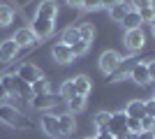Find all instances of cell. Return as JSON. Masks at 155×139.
I'll return each instance as SVG.
<instances>
[{
  "label": "cell",
  "instance_id": "6da1fadb",
  "mask_svg": "<svg viewBox=\"0 0 155 139\" xmlns=\"http://www.w3.org/2000/svg\"><path fill=\"white\" fill-rule=\"evenodd\" d=\"M0 123H5L9 127H16V130H32V121L28 116L19 111V109H14L9 104H0Z\"/></svg>",
  "mask_w": 155,
  "mask_h": 139
},
{
  "label": "cell",
  "instance_id": "7a4b0ae2",
  "mask_svg": "<svg viewBox=\"0 0 155 139\" xmlns=\"http://www.w3.org/2000/svg\"><path fill=\"white\" fill-rule=\"evenodd\" d=\"M30 30H32V35H35L37 40H46V37H51V35H53L56 23L49 21V19H39V16H35L32 23H30Z\"/></svg>",
  "mask_w": 155,
  "mask_h": 139
},
{
  "label": "cell",
  "instance_id": "3957f363",
  "mask_svg": "<svg viewBox=\"0 0 155 139\" xmlns=\"http://www.w3.org/2000/svg\"><path fill=\"white\" fill-rule=\"evenodd\" d=\"M109 132L114 134L116 139H120V137L127 134V116H125V111L111 114V118H109Z\"/></svg>",
  "mask_w": 155,
  "mask_h": 139
},
{
  "label": "cell",
  "instance_id": "277c9868",
  "mask_svg": "<svg viewBox=\"0 0 155 139\" xmlns=\"http://www.w3.org/2000/svg\"><path fill=\"white\" fill-rule=\"evenodd\" d=\"M14 74H16L21 81H26L28 86H32L37 79H42V77H44V74H42V70H39L37 65H32V63H23V65H21Z\"/></svg>",
  "mask_w": 155,
  "mask_h": 139
},
{
  "label": "cell",
  "instance_id": "5b68a950",
  "mask_svg": "<svg viewBox=\"0 0 155 139\" xmlns=\"http://www.w3.org/2000/svg\"><path fill=\"white\" fill-rule=\"evenodd\" d=\"M120 60H123V56L118 51H104L102 56H100V70L109 77L111 72H116V67L120 65Z\"/></svg>",
  "mask_w": 155,
  "mask_h": 139
},
{
  "label": "cell",
  "instance_id": "8992f818",
  "mask_svg": "<svg viewBox=\"0 0 155 139\" xmlns=\"http://www.w3.org/2000/svg\"><path fill=\"white\" fill-rule=\"evenodd\" d=\"M39 125H42V130H44L49 137H53V139H63V130H60L58 116H53V114H44V116L39 118Z\"/></svg>",
  "mask_w": 155,
  "mask_h": 139
},
{
  "label": "cell",
  "instance_id": "52a82bcc",
  "mask_svg": "<svg viewBox=\"0 0 155 139\" xmlns=\"http://www.w3.org/2000/svg\"><path fill=\"white\" fill-rule=\"evenodd\" d=\"M143 33H141V28L139 30H125V37H123V44L127 46V51L130 53H137V51H141L143 49Z\"/></svg>",
  "mask_w": 155,
  "mask_h": 139
},
{
  "label": "cell",
  "instance_id": "ba28073f",
  "mask_svg": "<svg viewBox=\"0 0 155 139\" xmlns=\"http://www.w3.org/2000/svg\"><path fill=\"white\" fill-rule=\"evenodd\" d=\"M134 65H137L134 58H123V60H120V65L116 67V72L109 74V81H123V79H127L130 74H132V70H134Z\"/></svg>",
  "mask_w": 155,
  "mask_h": 139
},
{
  "label": "cell",
  "instance_id": "9c48e42d",
  "mask_svg": "<svg viewBox=\"0 0 155 139\" xmlns=\"http://www.w3.org/2000/svg\"><path fill=\"white\" fill-rule=\"evenodd\" d=\"M130 79L134 81V84H139V86H148L150 84L148 63H146V60H137V65H134V70H132V74H130Z\"/></svg>",
  "mask_w": 155,
  "mask_h": 139
},
{
  "label": "cell",
  "instance_id": "30bf717a",
  "mask_svg": "<svg viewBox=\"0 0 155 139\" xmlns=\"http://www.w3.org/2000/svg\"><path fill=\"white\" fill-rule=\"evenodd\" d=\"M56 102H58V98L51 95V93L32 95V98H30V107H32V109H37V111H46V109H51V107H56Z\"/></svg>",
  "mask_w": 155,
  "mask_h": 139
},
{
  "label": "cell",
  "instance_id": "8fae6325",
  "mask_svg": "<svg viewBox=\"0 0 155 139\" xmlns=\"http://www.w3.org/2000/svg\"><path fill=\"white\" fill-rule=\"evenodd\" d=\"M51 56L56 63H60V65H67V63H72L74 60V53H72V46L63 44V42H58V44L51 49Z\"/></svg>",
  "mask_w": 155,
  "mask_h": 139
},
{
  "label": "cell",
  "instance_id": "7c38bea8",
  "mask_svg": "<svg viewBox=\"0 0 155 139\" xmlns=\"http://www.w3.org/2000/svg\"><path fill=\"white\" fill-rule=\"evenodd\" d=\"M35 16L56 21V16H58V5H56V0H42L37 5V14H35Z\"/></svg>",
  "mask_w": 155,
  "mask_h": 139
},
{
  "label": "cell",
  "instance_id": "4fadbf2b",
  "mask_svg": "<svg viewBox=\"0 0 155 139\" xmlns=\"http://www.w3.org/2000/svg\"><path fill=\"white\" fill-rule=\"evenodd\" d=\"M19 53V44L9 37V40H2L0 42V63H9V60L16 58Z\"/></svg>",
  "mask_w": 155,
  "mask_h": 139
},
{
  "label": "cell",
  "instance_id": "5bb4252c",
  "mask_svg": "<svg viewBox=\"0 0 155 139\" xmlns=\"http://www.w3.org/2000/svg\"><path fill=\"white\" fill-rule=\"evenodd\" d=\"M12 40L19 44V49H26V46H32V44H35V42H37V37L32 35L30 28H19V30L14 33Z\"/></svg>",
  "mask_w": 155,
  "mask_h": 139
},
{
  "label": "cell",
  "instance_id": "9a60e30c",
  "mask_svg": "<svg viewBox=\"0 0 155 139\" xmlns=\"http://www.w3.org/2000/svg\"><path fill=\"white\" fill-rule=\"evenodd\" d=\"M125 116H127V118L141 121L143 116H146V104H143V100H132V102H127V107H125Z\"/></svg>",
  "mask_w": 155,
  "mask_h": 139
},
{
  "label": "cell",
  "instance_id": "2e32d148",
  "mask_svg": "<svg viewBox=\"0 0 155 139\" xmlns=\"http://www.w3.org/2000/svg\"><path fill=\"white\" fill-rule=\"evenodd\" d=\"M72 84H74V91H77V95H84V98L91 93V88H93L91 79H88L86 74H77V77H72Z\"/></svg>",
  "mask_w": 155,
  "mask_h": 139
},
{
  "label": "cell",
  "instance_id": "e0dca14e",
  "mask_svg": "<svg viewBox=\"0 0 155 139\" xmlns=\"http://www.w3.org/2000/svg\"><path fill=\"white\" fill-rule=\"evenodd\" d=\"M120 23L125 26V30H139V26H141V16H139L137 9H130V12L123 16Z\"/></svg>",
  "mask_w": 155,
  "mask_h": 139
},
{
  "label": "cell",
  "instance_id": "ac0fdd59",
  "mask_svg": "<svg viewBox=\"0 0 155 139\" xmlns=\"http://www.w3.org/2000/svg\"><path fill=\"white\" fill-rule=\"evenodd\" d=\"M130 9H134V7L130 5V2H125V0H120L118 5H114V7L109 9V16H111L114 21H118V23H120V21H123V16L130 12Z\"/></svg>",
  "mask_w": 155,
  "mask_h": 139
},
{
  "label": "cell",
  "instance_id": "d6986e66",
  "mask_svg": "<svg viewBox=\"0 0 155 139\" xmlns=\"http://www.w3.org/2000/svg\"><path fill=\"white\" fill-rule=\"evenodd\" d=\"M58 123H60V130H63V137L74 132V114H70V111L58 114Z\"/></svg>",
  "mask_w": 155,
  "mask_h": 139
},
{
  "label": "cell",
  "instance_id": "ffe728a7",
  "mask_svg": "<svg viewBox=\"0 0 155 139\" xmlns=\"http://www.w3.org/2000/svg\"><path fill=\"white\" fill-rule=\"evenodd\" d=\"M81 37H79V26H70V28H65L63 35H60V42L67 46H72L74 42H79Z\"/></svg>",
  "mask_w": 155,
  "mask_h": 139
},
{
  "label": "cell",
  "instance_id": "44dd1931",
  "mask_svg": "<svg viewBox=\"0 0 155 139\" xmlns=\"http://www.w3.org/2000/svg\"><path fill=\"white\" fill-rule=\"evenodd\" d=\"M67 109H70V114H81L86 109V98L84 95H74V98L67 100Z\"/></svg>",
  "mask_w": 155,
  "mask_h": 139
},
{
  "label": "cell",
  "instance_id": "7402d4cb",
  "mask_svg": "<svg viewBox=\"0 0 155 139\" xmlns=\"http://www.w3.org/2000/svg\"><path fill=\"white\" fill-rule=\"evenodd\" d=\"M109 118H111V114H109V111H97L95 116H93V123H95L97 132H102V130H109Z\"/></svg>",
  "mask_w": 155,
  "mask_h": 139
},
{
  "label": "cell",
  "instance_id": "603a6c76",
  "mask_svg": "<svg viewBox=\"0 0 155 139\" xmlns=\"http://www.w3.org/2000/svg\"><path fill=\"white\" fill-rule=\"evenodd\" d=\"M14 21V7L12 5H0V28L9 26Z\"/></svg>",
  "mask_w": 155,
  "mask_h": 139
},
{
  "label": "cell",
  "instance_id": "cb8c5ba5",
  "mask_svg": "<svg viewBox=\"0 0 155 139\" xmlns=\"http://www.w3.org/2000/svg\"><path fill=\"white\" fill-rule=\"evenodd\" d=\"M79 37L91 44L93 37H95V28H93V23H81V26H79Z\"/></svg>",
  "mask_w": 155,
  "mask_h": 139
},
{
  "label": "cell",
  "instance_id": "d4e9b609",
  "mask_svg": "<svg viewBox=\"0 0 155 139\" xmlns=\"http://www.w3.org/2000/svg\"><path fill=\"white\" fill-rule=\"evenodd\" d=\"M30 91H32V95H44V93H51V91H49V81H46L44 77L35 81V84L30 86Z\"/></svg>",
  "mask_w": 155,
  "mask_h": 139
},
{
  "label": "cell",
  "instance_id": "484cf974",
  "mask_svg": "<svg viewBox=\"0 0 155 139\" xmlns=\"http://www.w3.org/2000/svg\"><path fill=\"white\" fill-rule=\"evenodd\" d=\"M77 95V91H74V84H72V79L63 81V86H60V98H65V102L70 98H74Z\"/></svg>",
  "mask_w": 155,
  "mask_h": 139
},
{
  "label": "cell",
  "instance_id": "4316f807",
  "mask_svg": "<svg viewBox=\"0 0 155 139\" xmlns=\"http://www.w3.org/2000/svg\"><path fill=\"white\" fill-rule=\"evenodd\" d=\"M139 16H141V23H153L155 21V7H143V9H137Z\"/></svg>",
  "mask_w": 155,
  "mask_h": 139
},
{
  "label": "cell",
  "instance_id": "83f0119b",
  "mask_svg": "<svg viewBox=\"0 0 155 139\" xmlns=\"http://www.w3.org/2000/svg\"><path fill=\"white\" fill-rule=\"evenodd\" d=\"M88 42H84V40H79V42H74V44H72V53H74V58H77V56H84L86 51H88Z\"/></svg>",
  "mask_w": 155,
  "mask_h": 139
},
{
  "label": "cell",
  "instance_id": "f1b7e54d",
  "mask_svg": "<svg viewBox=\"0 0 155 139\" xmlns=\"http://www.w3.org/2000/svg\"><path fill=\"white\" fill-rule=\"evenodd\" d=\"M155 130V118L153 116H143L141 118V132H153Z\"/></svg>",
  "mask_w": 155,
  "mask_h": 139
},
{
  "label": "cell",
  "instance_id": "f546056e",
  "mask_svg": "<svg viewBox=\"0 0 155 139\" xmlns=\"http://www.w3.org/2000/svg\"><path fill=\"white\" fill-rule=\"evenodd\" d=\"M127 132H130V134H139V132H141V121L127 118Z\"/></svg>",
  "mask_w": 155,
  "mask_h": 139
},
{
  "label": "cell",
  "instance_id": "4dcf8cb0",
  "mask_svg": "<svg viewBox=\"0 0 155 139\" xmlns=\"http://www.w3.org/2000/svg\"><path fill=\"white\" fill-rule=\"evenodd\" d=\"M81 7H84V9H100V7H102V0H84Z\"/></svg>",
  "mask_w": 155,
  "mask_h": 139
},
{
  "label": "cell",
  "instance_id": "1f68e13d",
  "mask_svg": "<svg viewBox=\"0 0 155 139\" xmlns=\"http://www.w3.org/2000/svg\"><path fill=\"white\" fill-rule=\"evenodd\" d=\"M134 9H143V7H153V0H132Z\"/></svg>",
  "mask_w": 155,
  "mask_h": 139
},
{
  "label": "cell",
  "instance_id": "d6a6232c",
  "mask_svg": "<svg viewBox=\"0 0 155 139\" xmlns=\"http://www.w3.org/2000/svg\"><path fill=\"white\" fill-rule=\"evenodd\" d=\"M143 104H146V116H153L155 118V100H146Z\"/></svg>",
  "mask_w": 155,
  "mask_h": 139
},
{
  "label": "cell",
  "instance_id": "836d02e7",
  "mask_svg": "<svg viewBox=\"0 0 155 139\" xmlns=\"http://www.w3.org/2000/svg\"><path fill=\"white\" fill-rule=\"evenodd\" d=\"M7 100H9V91L0 84V104H7Z\"/></svg>",
  "mask_w": 155,
  "mask_h": 139
},
{
  "label": "cell",
  "instance_id": "e575fe53",
  "mask_svg": "<svg viewBox=\"0 0 155 139\" xmlns=\"http://www.w3.org/2000/svg\"><path fill=\"white\" fill-rule=\"evenodd\" d=\"M95 139H116V137H114L109 130H102V132H97V134H95Z\"/></svg>",
  "mask_w": 155,
  "mask_h": 139
},
{
  "label": "cell",
  "instance_id": "d590c367",
  "mask_svg": "<svg viewBox=\"0 0 155 139\" xmlns=\"http://www.w3.org/2000/svg\"><path fill=\"white\" fill-rule=\"evenodd\" d=\"M148 77L150 81H155V60H148Z\"/></svg>",
  "mask_w": 155,
  "mask_h": 139
},
{
  "label": "cell",
  "instance_id": "8d00e7d4",
  "mask_svg": "<svg viewBox=\"0 0 155 139\" xmlns=\"http://www.w3.org/2000/svg\"><path fill=\"white\" fill-rule=\"evenodd\" d=\"M120 0H102V7H107V9H111L114 5H118Z\"/></svg>",
  "mask_w": 155,
  "mask_h": 139
},
{
  "label": "cell",
  "instance_id": "74e56055",
  "mask_svg": "<svg viewBox=\"0 0 155 139\" xmlns=\"http://www.w3.org/2000/svg\"><path fill=\"white\" fill-rule=\"evenodd\" d=\"M137 139H155V132H139Z\"/></svg>",
  "mask_w": 155,
  "mask_h": 139
},
{
  "label": "cell",
  "instance_id": "f35d334b",
  "mask_svg": "<svg viewBox=\"0 0 155 139\" xmlns=\"http://www.w3.org/2000/svg\"><path fill=\"white\" fill-rule=\"evenodd\" d=\"M65 2H67L70 7H81V2H84V0H65Z\"/></svg>",
  "mask_w": 155,
  "mask_h": 139
},
{
  "label": "cell",
  "instance_id": "ab89813d",
  "mask_svg": "<svg viewBox=\"0 0 155 139\" xmlns=\"http://www.w3.org/2000/svg\"><path fill=\"white\" fill-rule=\"evenodd\" d=\"M150 30H153V37H155V21H153V26H150Z\"/></svg>",
  "mask_w": 155,
  "mask_h": 139
},
{
  "label": "cell",
  "instance_id": "60d3db41",
  "mask_svg": "<svg viewBox=\"0 0 155 139\" xmlns=\"http://www.w3.org/2000/svg\"><path fill=\"white\" fill-rule=\"evenodd\" d=\"M86 139H95V137H86Z\"/></svg>",
  "mask_w": 155,
  "mask_h": 139
},
{
  "label": "cell",
  "instance_id": "b9f144b4",
  "mask_svg": "<svg viewBox=\"0 0 155 139\" xmlns=\"http://www.w3.org/2000/svg\"><path fill=\"white\" fill-rule=\"evenodd\" d=\"M153 100H155V95H153Z\"/></svg>",
  "mask_w": 155,
  "mask_h": 139
}]
</instances>
